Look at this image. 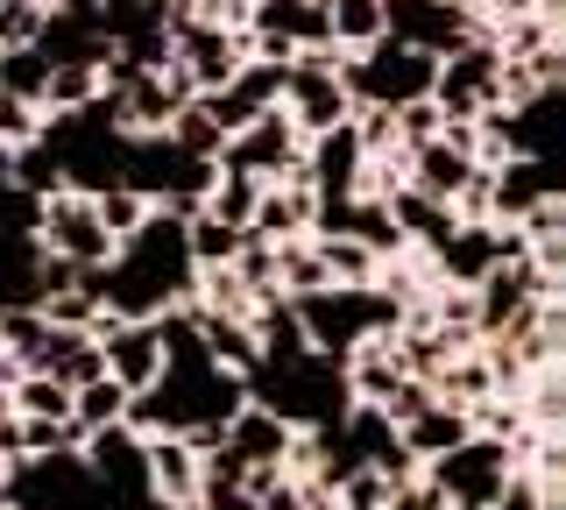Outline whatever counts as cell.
Masks as SVG:
<instances>
[{
    "instance_id": "7c38bea8",
    "label": "cell",
    "mask_w": 566,
    "mask_h": 510,
    "mask_svg": "<svg viewBox=\"0 0 566 510\" xmlns=\"http://www.w3.org/2000/svg\"><path fill=\"white\" fill-rule=\"evenodd\" d=\"M312 214H318V199H312V185H305V178L262 185L248 235H255V241H305V235H312Z\"/></svg>"
},
{
    "instance_id": "4fadbf2b",
    "label": "cell",
    "mask_w": 566,
    "mask_h": 510,
    "mask_svg": "<svg viewBox=\"0 0 566 510\" xmlns=\"http://www.w3.org/2000/svg\"><path fill=\"white\" fill-rule=\"evenodd\" d=\"M220 439L241 454L248 468H283V454H291V439H297V433L283 426V418L270 412V404H255V397H248L241 412L227 418V433H220Z\"/></svg>"
},
{
    "instance_id": "cb8c5ba5",
    "label": "cell",
    "mask_w": 566,
    "mask_h": 510,
    "mask_svg": "<svg viewBox=\"0 0 566 510\" xmlns=\"http://www.w3.org/2000/svg\"><path fill=\"white\" fill-rule=\"evenodd\" d=\"M333 510H389V475L382 468H347L340 482H333Z\"/></svg>"
},
{
    "instance_id": "5bb4252c",
    "label": "cell",
    "mask_w": 566,
    "mask_h": 510,
    "mask_svg": "<svg viewBox=\"0 0 566 510\" xmlns=\"http://www.w3.org/2000/svg\"><path fill=\"white\" fill-rule=\"evenodd\" d=\"M397 439H403V454L424 468V461H439V454L468 447V439H474V418L460 412V404H432V412H418L411 426H397Z\"/></svg>"
},
{
    "instance_id": "83f0119b",
    "label": "cell",
    "mask_w": 566,
    "mask_h": 510,
    "mask_svg": "<svg viewBox=\"0 0 566 510\" xmlns=\"http://www.w3.org/2000/svg\"><path fill=\"white\" fill-rule=\"evenodd\" d=\"M439 128H447V121H439V107H432V100H411V107H397V143H403V149L432 143Z\"/></svg>"
},
{
    "instance_id": "603a6c76",
    "label": "cell",
    "mask_w": 566,
    "mask_h": 510,
    "mask_svg": "<svg viewBox=\"0 0 566 510\" xmlns=\"http://www.w3.org/2000/svg\"><path fill=\"white\" fill-rule=\"evenodd\" d=\"M164 135H170V143L185 149V156H199V164H220V149H227V135H220V128L206 121V107H199V100H191V107L177 114Z\"/></svg>"
},
{
    "instance_id": "52a82bcc",
    "label": "cell",
    "mask_w": 566,
    "mask_h": 510,
    "mask_svg": "<svg viewBox=\"0 0 566 510\" xmlns=\"http://www.w3.org/2000/svg\"><path fill=\"white\" fill-rule=\"evenodd\" d=\"M93 341L106 355V376H114L128 397H142L156 376H164V333H156V320H106Z\"/></svg>"
},
{
    "instance_id": "f1b7e54d",
    "label": "cell",
    "mask_w": 566,
    "mask_h": 510,
    "mask_svg": "<svg viewBox=\"0 0 566 510\" xmlns=\"http://www.w3.org/2000/svg\"><path fill=\"white\" fill-rule=\"evenodd\" d=\"M389 510H447V497H439L418 468V475H403V482H389Z\"/></svg>"
},
{
    "instance_id": "30bf717a",
    "label": "cell",
    "mask_w": 566,
    "mask_h": 510,
    "mask_svg": "<svg viewBox=\"0 0 566 510\" xmlns=\"http://www.w3.org/2000/svg\"><path fill=\"white\" fill-rule=\"evenodd\" d=\"M142 475H149V497L177 510V503H199V447L177 433L142 439Z\"/></svg>"
},
{
    "instance_id": "f546056e",
    "label": "cell",
    "mask_w": 566,
    "mask_h": 510,
    "mask_svg": "<svg viewBox=\"0 0 566 510\" xmlns=\"http://www.w3.org/2000/svg\"><path fill=\"white\" fill-rule=\"evenodd\" d=\"M489 14H566V0H489Z\"/></svg>"
},
{
    "instance_id": "484cf974",
    "label": "cell",
    "mask_w": 566,
    "mask_h": 510,
    "mask_svg": "<svg viewBox=\"0 0 566 510\" xmlns=\"http://www.w3.org/2000/svg\"><path fill=\"white\" fill-rule=\"evenodd\" d=\"M559 497V489H545L538 482V475H524V468H510V482L503 489H495V503L489 510H545V503H553Z\"/></svg>"
},
{
    "instance_id": "8fae6325",
    "label": "cell",
    "mask_w": 566,
    "mask_h": 510,
    "mask_svg": "<svg viewBox=\"0 0 566 510\" xmlns=\"http://www.w3.org/2000/svg\"><path fill=\"white\" fill-rule=\"evenodd\" d=\"M340 376H347V397H354V404H382L403 376H411V362H403L397 333H368L361 347H347Z\"/></svg>"
},
{
    "instance_id": "d6986e66",
    "label": "cell",
    "mask_w": 566,
    "mask_h": 510,
    "mask_svg": "<svg viewBox=\"0 0 566 510\" xmlns=\"http://www.w3.org/2000/svg\"><path fill=\"white\" fill-rule=\"evenodd\" d=\"M255 199H262L255 178H234V170H220L199 214H212V220H227V227H241V235H248V220H255Z\"/></svg>"
},
{
    "instance_id": "9a60e30c",
    "label": "cell",
    "mask_w": 566,
    "mask_h": 510,
    "mask_svg": "<svg viewBox=\"0 0 566 510\" xmlns=\"http://www.w3.org/2000/svg\"><path fill=\"white\" fill-rule=\"evenodd\" d=\"M326 29L340 58H361L368 43H382V0H326Z\"/></svg>"
},
{
    "instance_id": "1f68e13d",
    "label": "cell",
    "mask_w": 566,
    "mask_h": 510,
    "mask_svg": "<svg viewBox=\"0 0 566 510\" xmlns=\"http://www.w3.org/2000/svg\"><path fill=\"white\" fill-rule=\"evenodd\" d=\"M8 468H14V461H8V454H0V482H8Z\"/></svg>"
},
{
    "instance_id": "ba28073f",
    "label": "cell",
    "mask_w": 566,
    "mask_h": 510,
    "mask_svg": "<svg viewBox=\"0 0 566 510\" xmlns=\"http://www.w3.org/2000/svg\"><path fill=\"white\" fill-rule=\"evenodd\" d=\"M545 199H566L559 164H538V156H510V164L489 170V227H517L524 214H538Z\"/></svg>"
},
{
    "instance_id": "44dd1931",
    "label": "cell",
    "mask_w": 566,
    "mask_h": 510,
    "mask_svg": "<svg viewBox=\"0 0 566 510\" xmlns=\"http://www.w3.org/2000/svg\"><path fill=\"white\" fill-rule=\"evenodd\" d=\"M43 85H50V58H43V50H8V58H0V93H8V100L43 107Z\"/></svg>"
},
{
    "instance_id": "d4e9b609",
    "label": "cell",
    "mask_w": 566,
    "mask_h": 510,
    "mask_svg": "<svg viewBox=\"0 0 566 510\" xmlns=\"http://www.w3.org/2000/svg\"><path fill=\"white\" fill-rule=\"evenodd\" d=\"M29 143H43V107L0 93V156H8V149H29Z\"/></svg>"
},
{
    "instance_id": "7402d4cb",
    "label": "cell",
    "mask_w": 566,
    "mask_h": 510,
    "mask_svg": "<svg viewBox=\"0 0 566 510\" xmlns=\"http://www.w3.org/2000/svg\"><path fill=\"white\" fill-rule=\"evenodd\" d=\"M93 214H99V227H106V241H114V249H120V241H128L135 227H142V220L156 214V206H149V199H135V191H120V185H114V191H93Z\"/></svg>"
},
{
    "instance_id": "ffe728a7",
    "label": "cell",
    "mask_w": 566,
    "mask_h": 510,
    "mask_svg": "<svg viewBox=\"0 0 566 510\" xmlns=\"http://www.w3.org/2000/svg\"><path fill=\"white\" fill-rule=\"evenodd\" d=\"M8 404H14V418H50V426H64L71 418V391L57 376H22L8 391Z\"/></svg>"
},
{
    "instance_id": "277c9868",
    "label": "cell",
    "mask_w": 566,
    "mask_h": 510,
    "mask_svg": "<svg viewBox=\"0 0 566 510\" xmlns=\"http://www.w3.org/2000/svg\"><path fill=\"white\" fill-rule=\"evenodd\" d=\"M29 241H35V256H57L71 270H106V262H114V241H106V227H99L85 191H57V199L35 206Z\"/></svg>"
},
{
    "instance_id": "8992f818",
    "label": "cell",
    "mask_w": 566,
    "mask_h": 510,
    "mask_svg": "<svg viewBox=\"0 0 566 510\" xmlns=\"http://www.w3.org/2000/svg\"><path fill=\"white\" fill-rule=\"evenodd\" d=\"M510 447L503 439H482L474 433L468 447H453V454H439V461H424V482L439 489L447 503H468V510H489L495 503V489L510 482Z\"/></svg>"
},
{
    "instance_id": "2e32d148",
    "label": "cell",
    "mask_w": 566,
    "mask_h": 510,
    "mask_svg": "<svg viewBox=\"0 0 566 510\" xmlns=\"http://www.w3.org/2000/svg\"><path fill=\"white\" fill-rule=\"evenodd\" d=\"M241 227H227V220H212V214H191L185 220V256H191V270H227V262L241 256Z\"/></svg>"
},
{
    "instance_id": "4316f807",
    "label": "cell",
    "mask_w": 566,
    "mask_h": 510,
    "mask_svg": "<svg viewBox=\"0 0 566 510\" xmlns=\"http://www.w3.org/2000/svg\"><path fill=\"white\" fill-rule=\"evenodd\" d=\"M35 37H43V14L22 8V0H8V8H0V58H8V50H35Z\"/></svg>"
},
{
    "instance_id": "7a4b0ae2",
    "label": "cell",
    "mask_w": 566,
    "mask_h": 510,
    "mask_svg": "<svg viewBox=\"0 0 566 510\" xmlns=\"http://www.w3.org/2000/svg\"><path fill=\"white\" fill-rule=\"evenodd\" d=\"M432 72H439L432 58H418V50H403V43L382 37V43H368L361 58L340 64V85H347L354 107L397 114V107H411V100H432Z\"/></svg>"
},
{
    "instance_id": "d6a6232c",
    "label": "cell",
    "mask_w": 566,
    "mask_h": 510,
    "mask_svg": "<svg viewBox=\"0 0 566 510\" xmlns=\"http://www.w3.org/2000/svg\"><path fill=\"white\" fill-rule=\"evenodd\" d=\"M545 510H566V497H553V503H545Z\"/></svg>"
},
{
    "instance_id": "3957f363",
    "label": "cell",
    "mask_w": 566,
    "mask_h": 510,
    "mask_svg": "<svg viewBox=\"0 0 566 510\" xmlns=\"http://www.w3.org/2000/svg\"><path fill=\"white\" fill-rule=\"evenodd\" d=\"M340 50H305V58L291 64V79H283V114H291V128L305 135H326V128H347V114H354V100H347V85H340Z\"/></svg>"
},
{
    "instance_id": "5b68a950",
    "label": "cell",
    "mask_w": 566,
    "mask_h": 510,
    "mask_svg": "<svg viewBox=\"0 0 566 510\" xmlns=\"http://www.w3.org/2000/svg\"><path fill=\"white\" fill-rule=\"evenodd\" d=\"M382 37L432 58V64H447L474 43V14L453 8V0H382Z\"/></svg>"
},
{
    "instance_id": "6da1fadb",
    "label": "cell",
    "mask_w": 566,
    "mask_h": 510,
    "mask_svg": "<svg viewBox=\"0 0 566 510\" xmlns=\"http://www.w3.org/2000/svg\"><path fill=\"white\" fill-rule=\"evenodd\" d=\"M297 326H305V347L326 362H347V347H361L368 333H397V305L382 291H312L291 298Z\"/></svg>"
},
{
    "instance_id": "9c48e42d",
    "label": "cell",
    "mask_w": 566,
    "mask_h": 510,
    "mask_svg": "<svg viewBox=\"0 0 566 510\" xmlns=\"http://www.w3.org/2000/svg\"><path fill=\"white\" fill-rule=\"evenodd\" d=\"M474 170H482L474 164V128H439L432 143L411 149V191H424V199H439V206H453Z\"/></svg>"
},
{
    "instance_id": "4dcf8cb0",
    "label": "cell",
    "mask_w": 566,
    "mask_h": 510,
    "mask_svg": "<svg viewBox=\"0 0 566 510\" xmlns=\"http://www.w3.org/2000/svg\"><path fill=\"white\" fill-rule=\"evenodd\" d=\"M22 8H35V14H57V8H64V0H22Z\"/></svg>"
},
{
    "instance_id": "ac0fdd59",
    "label": "cell",
    "mask_w": 566,
    "mask_h": 510,
    "mask_svg": "<svg viewBox=\"0 0 566 510\" xmlns=\"http://www.w3.org/2000/svg\"><path fill=\"white\" fill-rule=\"evenodd\" d=\"M71 418H78L85 433H106V426H128V391H120L114 376L85 383V391H71Z\"/></svg>"
},
{
    "instance_id": "e0dca14e",
    "label": "cell",
    "mask_w": 566,
    "mask_h": 510,
    "mask_svg": "<svg viewBox=\"0 0 566 510\" xmlns=\"http://www.w3.org/2000/svg\"><path fill=\"white\" fill-rule=\"evenodd\" d=\"M270 256H276V291L283 298L326 291V270H318V256H312V235L305 241H270Z\"/></svg>"
}]
</instances>
